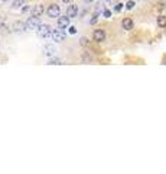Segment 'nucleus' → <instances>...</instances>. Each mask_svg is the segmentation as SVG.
<instances>
[{
  "mask_svg": "<svg viewBox=\"0 0 166 174\" xmlns=\"http://www.w3.org/2000/svg\"><path fill=\"white\" fill-rule=\"evenodd\" d=\"M69 19H71V18H68L67 15L62 16V18H58V28H61V29H67V28L69 26Z\"/></svg>",
  "mask_w": 166,
  "mask_h": 174,
  "instance_id": "6e6552de",
  "label": "nucleus"
},
{
  "mask_svg": "<svg viewBox=\"0 0 166 174\" xmlns=\"http://www.w3.org/2000/svg\"><path fill=\"white\" fill-rule=\"evenodd\" d=\"M92 39H94L95 42H103V41L106 39V32H104L103 29H95V31L92 32Z\"/></svg>",
  "mask_w": 166,
  "mask_h": 174,
  "instance_id": "423d86ee",
  "label": "nucleus"
},
{
  "mask_svg": "<svg viewBox=\"0 0 166 174\" xmlns=\"http://www.w3.org/2000/svg\"><path fill=\"white\" fill-rule=\"evenodd\" d=\"M23 3H25V0H15V1H13V6H15V7H20Z\"/></svg>",
  "mask_w": 166,
  "mask_h": 174,
  "instance_id": "2eb2a0df",
  "label": "nucleus"
},
{
  "mask_svg": "<svg viewBox=\"0 0 166 174\" xmlns=\"http://www.w3.org/2000/svg\"><path fill=\"white\" fill-rule=\"evenodd\" d=\"M12 29H13L15 32H26V31H29L26 22H15V23L12 25Z\"/></svg>",
  "mask_w": 166,
  "mask_h": 174,
  "instance_id": "39448f33",
  "label": "nucleus"
},
{
  "mask_svg": "<svg viewBox=\"0 0 166 174\" xmlns=\"http://www.w3.org/2000/svg\"><path fill=\"white\" fill-rule=\"evenodd\" d=\"M43 15V6L42 4H36L33 9H32V15L31 16H36V18H39Z\"/></svg>",
  "mask_w": 166,
  "mask_h": 174,
  "instance_id": "9b49d317",
  "label": "nucleus"
},
{
  "mask_svg": "<svg viewBox=\"0 0 166 174\" xmlns=\"http://www.w3.org/2000/svg\"><path fill=\"white\" fill-rule=\"evenodd\" d=\"M103 15H104L106 18H110V16H111V12H110V10H104V13H103Z\"/></svg>",
  "mask_w": 166,
  "mask_h": 174,
  "instance_id": "a211bd4d",
  "label": "nucleus"
},
{
  "mask_svg": "<svg viewBox=\"0 0 166 174\" xmlns=\"http://www.w3.org/2000/svg\"><path fill=\"white\" fill-rule=\"evenodd\" d=\"M26 25H28V29L29 31H38V28L42 25V22H41V19L39 18H36V16H31L28 20H26Z\"/></svg>",
  "mask_w": 166,
  "mask_h": 174,
  "instance_id": "f257e3e1",
  "label": "nucleus"
},
{
  "mask_svg": "<svg viewBox=\"0 0 166 174\" xmlns=\"http://www.w3.org/2000/svg\"><path fill=\"white\" fill-rule=\"evenodd\" d=\"M62 1H64V3H71L72 0H62Z\"/></svg>",
  "mask_w": 166,
  "mask_h": 174,
  "instance_id": "aec40b11",
  "label": "nucleus"
},
{
  "mask_svg": "<svg viewBox=\"0 0 166 174\" xmlns=\"http://www.w3.org/2000/svg\"><path fill=\"white\" fill-rule=\"evenodd\" d=\"M69 34H72V35H74V34H77V29H75L74 26H69Z\"/></svg>",
  "mask_w": 166,
  "mask_h": 174,
  "instance_id": "6ab92c4d",
  "label": "nucleus"
},
{
  "mask_svg": "<svg viewBox=\"0 0 166 174\" xmlns=\"http://www.w3.org/2000/svg\"><path fill=\"white\" fill-rule=\"evenodd\" d=\"M87 1H91V0H87Z\"/></svg>",
  "mask_w": 166,
  "mask_h": 174,
  "instance_id": "412c9836",
  "label": "nucleus"
},
{
  "mask_svg": "<svg viewBox=\"0 0 166 174\" xmlns=\"http://www.w3.org/2000/svg\"><path fill=\"white\" fill-rule=\"evenodd\" d=\"M81 45H83V46H87V45H88V39H87V38H81Z\"/></svg>",
  "mask_w": 166,
  "mask_h": 174,
  "instance_id": "f3484780",
  "label": "nucleus"
},
{
  "mask_svg": "<svg viewBox=\"0 0 166 174\" xmlns=\"http://www.w3.org/2000/svg\"><path fill=\"white\" fill-rule=\"evenodd\" d=\"M51 36H52V39H53L55 42H62L64 38L67 36V32H65L64 29H61V28H59V29H53Z\"/></svg>",
  "mask_w": 166,
  "mask_h": 174,
  "instance_id": "7ed1b4c3",
  "label": "nucleus"
},
{
  "mask_svg": "<svg viewBox=\"0 0 166 174\" xmlns=\"http://www.w3.org/2000/svg\"><path fill=\"white\" fill-rule=\"evenodd\" d=\"M46 13L49 18H59V13H61V7L58 4H49L48 9H46Z\"/></svg>",
  "mask_w": 166,
  "mask_h": 174,
  "instance_id": "20e7f679",
  "label": "nucleus"
},
{
  "mask_svg": "<svg viewBox=\"0 0 166 174\" xmlns=\"http://www.w3.org/2000/svg\"><path fill=\"white\" fill-rule=\"evenodd\" d=\"M134 4H136V3H134L133 0H128V1L126 3V7H127V9L130 10V9H133V7H134Z\"/></svg>",
  "mask_w": 166,
  "mask_h": 174,
  "instance_id": "4468645a",
  "label": "nucleus"
},
{
  "mask_svg": "<svg viewBox=\"0 0 166 174\" xmlns=\"http://www.w3.org/2000/svg\"><path fill=\"white\" fill-rule=\"evenodd\" d=\"M122 26H123L124 31H131L133 26H134V23H133V20L130 18H126V19H123V22H122Z\"/></svg>",
  "mask_w": 166,
  "mask_h": 174,
  "instance_id": "9d476101",
  "label": "nucleus"
},
{
  "mask_svg": "<svg viewBox=\"0 0 166 174\" xmlns=\"http://www.w3.org/2000/svg\"><path fill=\"white\" fill-rule=\"evenodd\" d=\"M55 52H56L55 45H52V44H46V45L43 46V55H46V57H53Z\"/></svg>",
  "mask_w": 166,
  "mask_h": 174,
  "instance_id": "0eeeda50",
  "label": "nucleus"
},
{
  "mask_svg": "<svg viewBox=\"0 0 166 174\" xmlns=\"http://www.w3.org/2000/svg\"><path fill=\"white\" fill-rule=\"evenodd\" d=\"M158 25L160 26V28H166V16H159L158 18Z\"/></svg>",
  "mask_w": 166,
  "mask_h": 174,
  "instance_id": "ddd939ff",
  "label": "nucleus"
},
{
  "mask_svg": "<svg viewBox=\"0 0 166 174\" xmlns=\"http://www.w3.org/2000/svg\"><path fill=\"white\" fill-rule=\"evenodd\" d=\"M52 28L49 26V25H45V23H42L41 26L38 28V35L41 36V38H48V36H51L52 35Z\"/></svg>",
  "mask_w": 166,
  "mask_h": 174,
  "instance_id": "f03ea898",
  "label": "nucleus"
},
{
  "mask_svg": "<svg viewBox=\"0 0 166 174\" xmlns=\"http://www.w3.org/2000/svg\"><path fill=\"white\" fill-rule=\"evenodd\" d=\"M77 15H78V6H75V4L68 6V9H67V16H68V18H75Z\"/></svg>",
  "mask_w": 166,
  "mask_h": 174,
  "instance_id": "1a4fd4ad",
  "label": "nucleus"
},
{
  "mask_svg": "<svg viewBox=\"0 0 166 174\" xmlns=\"http://www.w3.org/2000/svg\"><path fill=\"white\" fill-rule=\"evenodd\" d=\"M123 6H124V4H122V3H116V4H114V10H116V12H120V10L123 9Z\"/></svg>",
  "mask_w": 166,
  "mask_h": 174,
  "instance_id": "dca6fc26",
  "label": "nucleus"
},
{
  "mask_svg": "<svg viewBox=\"0 0 166 174\" xmlns=\"http://www.w3.org/2000/svg\"><path fill=\"white\" fill-rule=\"evenodd\" d=\"M48 64L49 65H62L64 64V61L61 60V58H56V57H52L49 61H48Z\"/></svg>",
  "mask_w": 166,
  "mask_h": 174,
  "instance_id": "f8f14e48",
  "label": "nucleus"
}]
</instances>
